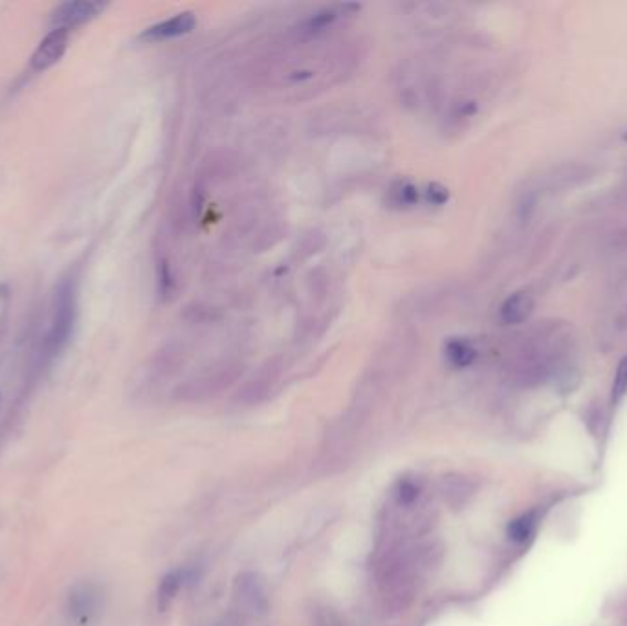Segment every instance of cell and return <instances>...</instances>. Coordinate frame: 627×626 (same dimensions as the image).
Instances as JSON below:
<instances>
[{"label": "cell", "mask_w": 627, "mask_h": 626, "mask_svg": "<svg viewBox=\"0 0 627 626\" xmlns=\"http://www.w3.org/2000/svg\"><path fill=\"white\" fill-rule=\"evenodd\" d=\"M76 325V292L70 281H65L55 296V313L52 331L48 335L50 351L57 353L68 344Z\"/></svg>", "instance_id": "6da1fadb"}, {"label": "cell", "mask_w": 627, "mask_h": 626, "mask_svg": "<svg viewBox=\"0 0 627 626\" xmlns=\"http://www.w3.org/2000/svg\"><path fill=\"white\" fill-rule=\"evenodd\" d=\"M105 4L92 2V0H76V2H65L55 8L52 15V26L54 30H70V28L90 21L103 10Z\"/></svg>", "instance_id": "7a4b0ae2"}, {"label": "cell", "mask_w": 627, "mask_h": 626, "mask_svg": "<svg viewBox=\"0 0 627 626\" xmlns=\"http://www.w3.org/2000/svg\"><path fill=\"white\" fill-rule=\"evenodd\" d=\"M68 44V32L66 30H52L39 44L32 57V68L35 72L46 70L63 57Z\"/></svg>", "instance_id": "3957f363"}, {"label": "cell", "mask_w": 627, "mask_h": 626, "mask_svg": "<svg viewBox=\"0 0 627 626\" xmlns=\"http://www.w3.org/2000/svg\"><path fill=\"white\" fill-rule=\"evenodd\" d=\"M197 19L189 11L178 13V15L171 17L167 21H162L158 24H154L149 30L142 33V39L145 41H165V39H175L180 35H186L195 28Z\"/></svg>", "instance_id": "277c9868"}, {"label": "cell", "mask_w": 627, "mask_h": 626, "mask_svg": "<svg viewBox=\"0 0 627 626\" xmlns=\"http://www.w3.org/2000/svg\"><path fill=\"white\" fill-rule=\"evenodd\" d=\"M534 302L527 292H516L512 296L508 298L507 302L501 305L499 316L504 324L516 325L521 324L523 320L529 318V314L532 313Z\"/></svg>", "instance_id": "5b68a950"}, {"label": "cell", "mask_w": 627, "mask_h": 626, "mask_svg": "<svg viewBox=\"0 0 627 626\" xmlns=\"http://www.w3.org/2000/svg\"><path fill=\"white\" fill-rule=\"evenodd\" d=\"M96 606H98L96 595L88 588L76 590L70 595V617L77 626H85L90 621V617L96 612Z\"/></svg>", "instance_id": "8992f818"}, {"label": "cell", "mask_w": 627, "mask_h": 626, "mask_svg": "<svg viewBox=\"0 0 627 626\" xmlns=\"http://www.w3.org/2000/svg\"><path fill=\"white\" fill-rule=\"evenodd\" d=\"M446 357L455 368H468L477 358L475 347L464 338H453L446 344Z\"/></svg>", "instance_id": "52a82bcc"}, {"label": "cell", "mask_w": 627, "mask_h": 626, "mask_svg": "<svg viewBox=\"0 0 627 626\" xmlns=\"http://www.w3.org/2000/svg\"><path fill=\"white\" fill-rule=\"evenodd\" d=\"M538 528V514L534 511L524 512L519 518H516L513 522H510L508 525V536L518 544H524L527 540L532 539V534L535 533Z\"/></svg>", "instance_id": "ba28073f"}, {"label": "cell", "mask_w": 627, "mask_h": 626, "mask_svg": "<svg viewBox=\"0 0 627 626\" xmlns=\"http://www.w3.org/2000/svg\"><path fill=\"white\" fill-rule=\"evenodd\" d=\"M418 189L411 182L400 180L391 187V202L398 208H410L418 204Z\"/></svg>", "instance_id": "9c48e42d"}, {"label": "cell", "mask_w": 627, "mask_h": 626, "mask_svg": "<svg viewBox=\"0 0 627 626\" xmlns=\"http://www.w3.org/2000/svg\"><path fill=\"white\" fill-rule=\"evenodd\" d=\"M182 586V573L173 572L169 575H165L162 584H160L158 588V606L162 610H165L167 606L171 605V601L175 599L176 594H178V590Z\"/></svg>", "instance_id": "30bf717a"}, {"label": "cell", "mask_w": 627, "mask_h": 626, "mask_svg": "<svg viewBox=\"0 0 627 626\" xmlns=\"http://www.w3.org/2000/svg\"><path fill=\"white\" fill-rule=\"evenodd\" d=\"M627 393V358H624L620 366H618L617 377H615V386H613V401H622L624 395Z\"/></svg>", "instance_id": "8fae6325"}, {"label": "cell", "mask_w": 627, "mask_h": 626, "mask_svg": "<svg viewBox=\"0 0 627 626\" xmlns=\"http://www.w3.org/2000/svg\"><path fill=\"white\" fill-rule=\"evenodd\" d=\"M425 195H427V200L433 204H436V206H440V204L447 202V198H449V191H447L444 186H440V184H436V182H433V184L427 186V191H425Z\"/></svg>", "instance_id": "7c38bea8"}, {"label": "cell", "mask_w": 627, "mask_h": 626, "mask_svg": "<svg viewBox=\"0 0 627 626\" xmlns=\"http://www.w3.org/2000/svg\"><path fill=\"white\" fill-rule=\"evenodd\" d=\"M336 17H338V11L325 10L321 11V13H317V15L312 17L310 22H308V26H310V30H319V28H325L327 24H330Z\"/></svg>", "instance_id": "4fadbf2b"}, {"label": "cell", "mask_w": 627, "mask_h": 626, "mask_svg": "<svg viewBox=\"0 0 627 626\" xmlns=\"http://www.w3.org/2000/svg\"><path fill=\"white\" fill-rule=\"evenodd\" d=\"M626 140H627V136H626Z\"/></svg>", "instance_id": "5bb4252c"}]
</instances>
